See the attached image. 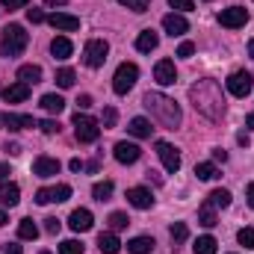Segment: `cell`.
I'll use <instances>...</instances> for the list:
<instances>
[{
  "mask_svg": "<svg viewBox=\"0 0 254 254\" xmlns=\"http://www.w3.org/2000/svg\"><path fill=\"white\" fill-rule=\"evenodd\" d=\"M190 101H192V107H195V113H201L210 122H219L225 116V95H222V86L213 77H204V80L192 83Z\"/></svg>",
  "mask_w": 254,
  "mask_h": 254,
  "instance_id": "6da1fadb",
  "label": "cell"
},
{
  "mask_svg": "<svg viewBox=\"0 0 254 254\" xmlns=\"http://www.w3.org/2000/svg\"><path fill=\"white\" fill-rule=\"evenodd\" d=\"M142 104H145V110L151 113V119L157 122L160 127H169V130H175V127L181 125V107L175 104V98H169V95H163V92H148L145 98H142Z\"/></svg>",
  "mask_w": 254,
  "mask_h": 254,
  "instance_id": "7a4b0ae2",
  "label": "cell"
},
{
  "mask_svg": "<svg viewBox=\"0 0 254 254\" xmlns=\"http://www.w3.org/2000/svg\"><path fill=\"white\" fill-rule=\"evenodd\" d=\"M27 42H30V36L24 33V27L21 24H9L3 30V39H0V57H6V60L21 57L24 48H27Z\"/></svg>",
  "mask_w": 254,
  "mask_h": 254,
  "instance_id": "3957f363",
  "label": "cell"
},
{
  "mask_svg": "<svg viewBox=\"0 0 254 254\" xmlns=\"http://www.w3.org/2000/svg\"><path fill=\"white\" fill-rule=\"evenodd\" d=\"M74 136H77V142H83V145L98 142V136H101V122H95L92 116L77 113V116H74Z\"/></svg>",
  "mask_w": 254,
  "mask_h": 254,
  "instance_id": "277c9868",
  "label": "cell"
},
{
  "mask_svg": "<svg viewBox=\"0 0 254 254\" xmlns=\"http://www.w3.org/2000/svg\"><path fill=\"white\" fill-rule=\"evenodd\" d=\"M136 80H139V68L133 63H122L116 68V77H113V89H116V95H127L133 86H136Z\"/></svg>",
  "mask_w": 254,
  "mask_h": 254,
  "instance_id": "5b68a950",
  "label": "cell"
},
{
  "mask_svg": "<svg viewBox=\"0 0 254 254\" xmlns=\"http://www.w3.org/2000/svg\"><path fill=\"white\" fill-rule=\"evenodd\" d=\"M107 54H110V45L104 39H92L83 48V63L89 65V68H101V65L107 63Z\"/></svg>",
  "mask_w": 254,
  "mask_h": 254,
  "instance_id": "8992f818",
  "label": "cell"
},
{
  "mask_svg": "<svg viewBox=\"0 0 254 254\" xmlns=\"http://www.w3.org/2000/svg\"><path fill=\"white\" fill-rule=\"evenodd\" d=\"M228 92L234 95V98H246L249 92L254 89V77L249 74V71H234L231 77H228Z\"/></svg>",
  "mask_w": 254,
  "mask_h": 254,
  "instance_id": "52a82bcc",
  "label": "cell"
},
{
  "mask_svg": "<svg viewBox=\"0 0 254 254\" xmlns=\"http://www.w3.org/2000/svg\"><path fill=\"white\" fill-rule=\"evenodd\" d=\"M71 198V187L68 184H57V187H42V190L36 192V204H63Z\"/></svg>",
  "mask_w": 254,
  "mask_h": 254,
  "instance_id": "ba28073f",
  "label": "cell"
},
{
  "mask_svg": "<svg viewBox=\"0 0 254 254\" xmlns=\"http://www.w3.org/2000/svg\"><path fill=\"white\" fill-rule=\"evenodd\" d=\"M249 21V12L243 6H231V9H222L219 12V24L228 27V30H237V27H246Z\"/></svg>",
  "mask_w": 254,
  "mask_h": 254,
  "instance_id": "9c48e42d",
  "label": "cell"
},
{
  "mask_svg": "<svg viewBox=\"0 0 254 254\" xmlns=\"http://www.w3.org/2000/svg\"><path fill=\"white\" fill-rule=\"evenodd\" d=\"M157 157L163 160V166H166V172H178L181 169V154H178V148L175 145H169V142H157Z\"/></svg>",
  "mask_w": 254,
  "mask_h": 254,
  "instance_id": "30bf717a",
  "label": "cell"
},
{
  "mask_svg": "<svg viewBox=\"0 0 254 254\" xmlns=\"http://www.w3.org/2000/svg\"><path fill=\"white\" fill-rule=\"evenodd\" d=\"M163 30L175 39V36H184V33L190 30V21H187L181 12H169V15L163 18Z\"/></svg>",
  "mask_w": 254,
  "mask_h": 254,
  "instance_id": "8fae6325",
  "label": "cell"
},
{
  "mask_svg": "<svg viewBox=\"0 0 254 254\" xmlns=\"http://www.w3.org/2000/svg\"><path fill=\"white\" fill-rule=\"evenodd\" d=\"M154 80L160 83V86H172L175 80H178V68L172 60H160V63L154 65Z\"/></svg>",
  "mask_w": 254,
  "mask_h": 254,
  "instance_id": "7c38bea8",
  "label": "cell"
},
{
  "mask_svg": "<svg viewBox=\"0 0 254 254\" xmlns=\"http://www.w3.org/2000/svg\"><path fill=\"white\" fill-rule=\"evenodd\" d=\"M48 24H51L54 30H60V33H74V30H80V18H74V15H68V12H54V15L48 18Z\"/></svg>",
  "mask_w": 254,
  "mask_h": 254,
  "instance_id": "4fadbf2b",
  "label": "cell"
},
{
  "mask_svg": "<svg viewBox=\"0 0 254 254\" xmlns=\"http://www.w3.org/2000/svg\"><path fill=\"white\" fill-rule=\"evenodd\" d=\"M113 154H116V160H119V163L133 166V163L142 157V148H139V145H133V142H119V145L113 148Z\"/></svg>",
  "mask_w": 254,
  "mask_h": 254,
  "instance_id": "5bb4252c",
  "label": "cell"
},
{
  "mask_svg": "<svg viewBox=\"0 0 254 254\" xmlns=\"http://www.w3.org/2000/svg\"><path fill=\"white\" fill-rule=\"evenodd\" d=\"M33 175L36 178H54V175H60V160H54V157H36V163H33Z\"/></svg>",
  "mask_w": 254,
  "mask_h": 254,
  "instance_id": "9a60e30c",
  "label": "cell"
},
{
  "mask_svg": "<svg viewBox=\"0 0 254 254\" xmlns=\"http://www.w3.org/2000/svg\"><path fill=\"white\" fill-rule=\"evenodd\" d=\"M68 225H71V231H77V234H86V231H92L95 219H92V213H89L86 207H80V210H74V213L68 216Z\"/></svg>",
  "mask_w": 254,
  "mask_h": 254,
  "instance_id": "2e32d148",
  "label": "cell"
},
{
  "mask_svg": "<svg viewBox=\"0 0 254 254\" xmlns=\"http://www.w3.org/2000/svg\"><path fill=\"white\" fill-rule=\"evenodd\" d=\"M127 201H130L136 210H151V207H154V195H151V190H145V187L127 190Z\"/></svg>",
  "mask_w": 254,
  "mask_h": 254,
  "instance_id": "e0dca14e",
  "label": "cell"
},
{
  "mask_svg": "<svg viewBox=\"0 0 254 254\" xmlns=\"http://www.w3.org/2000/svg\"><path fill=\"white\" fill-rule=\"evenodd\" d=\"M27 98H30V86H27V83H21V80L3 89V101H6V104H24Z\"/></svg>",
  "mask_w": 254,
  "mask_h": 254,
  "instance_id": "ac0fdd59",
  "label": "cell"
},
{
  "mask_svg": "<svg viewBox=\"0 0 254 254\" xmlns=\"http://www.w3.org/2000/svg\"><path fill=\"white\" fill-rule=\"evenodd\" d=\"M0 125H6L9 130H27V127H39V122L33 116H12V113H6V116H0Z\"/></svg>",
  "mask_w": 254,
  "mask_h": 254,
  "instance_id": "d6986e66",
  "label": "cell"
},
{
  "mask_svg": "<svg viewBox=\"0 0 254 254\" xmlns=\"http://www.w3.org/2000/svg\"><path fill=\"white\" fill-rule=\"evenodd\" d=\"M157 45H160V36L154 30H142L136 36V51L139 54H151V51H157Z\"/></svg>",
  "mask_w": 254,
  "mask_h": 254,
  "instance_id": "ffe728a7",
  "label": "cell"
},
{
  "mask_svg": "<svg viewBox=\"0 0 254 254\" xmlns=\"http://www.w3.org/2000/svg\"><path fill=\"white\" fill-rule=\"evenodd\" d=\"M21 201V190L15 184H0V207H15Z\"/></svg>",
  "mask_w": 254,
  "mask_h": 254,
  "instance_id": "44dd1931",
  "label": "cell"
},
{
  "mask_svg": "<svg viewBox=\"0 0 254 254\" xmlns=\"http://www.w3.org/2000/svg\"><path fill=\"white\" fill-rule=\"evenodd\" d=\"M51 54H54L57 60H68V57L74 54V45H71V39H65V36H57V39L51 42Z\"/></svg>",
  "mask_w": 254,
  "mask_h": 254,
  "instance_id": "7402d4cb",
  "label": "cell"
},
{
  "mask_svg": "<svg viewBox=\"0 0 254 254\" xmlns=\"http://www.w3.org/2000/svg\"><path fill=\"white\" fill-rule=\"evenodd\" d=\"M98 249H101L104 254H119L122 252V243H119V237H116L113 231H107V234L98 237Z\"/></svg>",
  "mask_w": 254,
  "mask_h": 254,
  "instance_id": "603a6c76",
  "label": "cell"
},
{
  "mask_svg": "<svg viewBox=\"0 0 254 254\" xmlns=\"http://www.w3.org/2000/svg\"><path fill=\"white\" fill-rule=\"evenodd\" d=\"M154 246H157V243H154L151 237H133V240L127 243V252L130 254H151Z\"/></svg>",
  "mask_w": 254,
  "mask_h": 254,
  "instance_id": "cb8c5ba5",
  "label": "cell"
},
{
  "mask_svg": "<svg viewBox=\"0 0 254 254\" xmlns=\"http://www.w3.org/2000/svg\"><path fill=\"white\" fill-rule=\"evenodd\" d=\"M18 80L27 83V86H36V83L42 80V68H39V65H21V68H18Z\"/></svg>",
  "mask_w": 254,
  "mask_h": 254,
  "instance_id": "d4e9b609",
  "label": "cell"
},
{
  "mask_svg": "<svg viewBox=\"0 0 254 254\" xmlns=\"http://www.w3.org/2000/svg\"><path fill=\"white\" fill-rule=\"evenodd\" d=\"M39 104H42V110H45V113H54V116H60V113L65 110L63 95H42V101H39Z\"/></svg>",
  "mask_w": 254,
  "mask_h": 254,
  "instance_id": "484cf974",
  "label": "cell"
},
{
  "mask_svg": "<svg viewBox=\"0 0 254 254\" xmlns=\"http://www.w3.org/2000/svg\"><path fill=\"white\" fill-rule=\"evenodd\" d=\"M127 130H130L136 139H151V133H154V127H151V122H148V119H133Z\"/></svg>",
  "mask_w": 254,
  "mask_h": 254,
  "instance_id": "4316f807",
  "label": "cell"
},
{
  "mask_svg": "<svg viewBox=\"0 0 254 254\" xmlns=\"http://www.w3.org/2000/svg\"><path fill=\"white\" fill-rule=\"evenodd\" d=\"M198 222H201L204 228H213V225L219 222V216H216V207H213L210 201H204V204H201V210H198Z\"/></svg>",
  "mask_w": 254,
  "mask_h": 254,
  "instance_id": "83f0119b",
  "label": "cell"
},
{
  "mask_svg": "<svg viewBox=\"0 0 254 254\" xmlns=\"http://www.w3.org/2000/svg\"><path fill=\"white\" fill-rule=\"evenodd\" d=\"M195 175H198V181H216L219 178V169H216V163H198L195 166Z\"/></svg>",
  "mask_w": 254,
  "mask_h": 254,
  "instance_id": "f1b7e54d",
  "label": "cell"
},
{
  "mask_svg": "<svg viewBox=\"0 0 254 254\" xmlns=\"http://www.w3.org/2000/svg\"><path fill=\"white\" fill-rule=\"evenodd\" d=\"M18 237H21V240H36V237H39V225H36L33 219H21V225H18Z\"/></svg>",
  "mask_w": 254,
  "mask_h": 254,
  "instance_id": "f546056e",
  "label": "cell"
},
{
  "mask_svg": "<svg viewBox=\"0 0 254 254\" xmlns=\"http://www.w3.org/2000/svg\"><path fill=\"white\" fill-rule=\"evenodd\" d=\"M216 246H219V243H216L213 237H198L195 246H192V252L195 254H216Z\"/></svg>",
  "mask_w": 254,
  "mask_h": 254,
  "instance_id": "4dcf8cb0",
  "label": "cell"
},
{
  "mask_svg": "<svg viewBox=\"0 0 254 254\" xmlns=\"http://www.w3.org/2000/svg\"><path fill=\"white\" fill-rule=\"evenodd\" d=\"M169 234H172V243H175V249H178L181 243H187V237H190V228H187L184 222H175V225L169 228Z\"/></svg>",
  "mask_w": 254,
  "mask_h": 254,
  "instance_id": "1f68e13d",
  "label": "cell"
},
{
  "mask_svg": "<svg viewBox=\"0 0 254 254\" xmlns=\"http://www.w3.org/2000/svg\"><path fill=\"white\" fill-rule=\"evenodd\" d=\"M207 201H210L213 207H222V210H225V207H231V192L228 190H213Z\"/></svg>",
  "mask_w": 254,
  "mask_h": 254,
  "instance_id": "d6a6232c",
  "label": "cell"
},
{
  "mask_svg": "<svg viewBox=\"0 0 254 254\" xmlns=\"http://www.w3.org/2000/svg\"><path fill=\"white\" fill-rule=\"evenodd\" d=\"M74 80H77V74H74L71 68H60V71H57V86H60V89H71Z\"/></svg>",
  "mask_w": 254,
  "mask_h": 254,
  "instance_id": "836d02e7",
  "label": "cell"
},
{
  "mask_svg": "<svg viewBox=\"0 0 254 254\" xmlns=\"http://www.w3.org/2000/svg\"><path fill=\"white\" fill-rule=\"evenodd\" d=\"M92 195H95V201H110V195H113V181L95 184V187H92Z\"/></svg>",
  "mask_w": 254,
  "mask_h": 254,
  "instance_id": "e575fe53",
  "label": "cell"
},
{
  "mask_svg": "<svg viewBox=\"0 0 254 254\" xmlns=\"http://www.w3.org/2000/svg\"><path fill=\"white\" fill-rule=\"evenodd\" d=\"M107 222H110V228H113V231H125L127 225H130V219H127L125 213H110V219H107Z\"/></svg>",
  "mask_w": 254,
  "mask_h": 254,
  "instance_id": "d590c367",
  "label": "cell"
},
{
  "mask_svg": "<svg viewBox=\"0 0 254 254\" xmlns=\"http://www.w3.org/2000/svg\"><path fill=\"white\" fill-rule=\"evenodd\" d=\"M116 122H119V113H116L113 107H107V110H104V116H101V127H104V130H113Z\"/></svg>",
  "mask_w": 254,
  "mask_h": 254,
  "instance_id": "8d00e7d4",
  "label": "cell"
},
{
  "mask_svg": "<svg viewBox=\"0 0 254 254\" xmlns=\"http://www.w3.org/2000/svg\"><path fill=\"white\" fill-rule=\"evenodd\" d=\"M60 254H83V243H77V240H65L63 246H60Z\"/></svg>",
  "mask_w": 254,
  "mask_h": 254,
  "instance_id": "74e56055",
  "label": "cell"
},
{
  "mask_svg": "<svg viewBox=\"0 0 254 254\" xmlns=\"http://www.w3.org/2000/svg\"><path fill=\"white\" fill-rule=\"evenodd\" d=\"M237 240H240V246H246V249H254V228H243V231L237 234Z\"/></svg>",
  "mask_w": 254,
  "mask_h": 254,
  "instance_id": "f35d334b",
  "label": "cell"
},
{
  "mask_svg": "<svg viewBox=\"0 0 254 254\" xmlns=\"http://www.w3.org/2000/svg\"><path fill=\"white\" fill-rule=\"evenodd\" d=\"M122 6H127L130 12H145L148 6H151V0H119Z\"/></svg>",
  "mask_w": 254,
  "mask_h": 254,
  "instance_id": "ab89813d",
  "label": "cell"
},
{
  "mask_svg": "<svg viewBox=\"0 0 254 254\" xmlns=\"http://www.w3.org/2000/svg\"><path fill=\"white\" fill-rule=\"evenodd\" d=\"M39 130H42V133H48V136H54V133H60L63 127H60V122H54V119H45V122L39 125Z\"/></svg>",
  "mask_w": 254,
  "mask_h": 254,
  "instance_id": "60d3db41",
  "label": "cell"
},
{
  "mask_svg": "<svg viewBox=\"0 0 254 254\" xmlns=\"http://www.w3.org/2000/svg\"><path fill=\"white\" fill-rule=\"evenodd\" d=\"M169 6H172V9H178V12H192V9H195V3H192V0H169Z\"/></svg>",
  "mask_w": 254,
  "mask_h": 254,
  "instance_id": "b9f144b4",
  "label": "cell"
},
{
  "mask_svg": "<svg viewBox=\"0 0 254 254\" xmlns=\"http://www.w3.org/2000/svg\"><path fill=\"white\" fill-rule=\"evenodd\" d=\"M60 228H63V222H60L57 216H48V219H45V231H48V234H60Z\"/></svg>",
  "mask_w": 254,
  "mask_h": 254,
  "instance_id": "7bdbcfd3",
  "label": "cell"
},
{
  "mask_svg": "<svg viewBox=\"0 0 254 254\" xmlns=\"http://www.w3.org/2000/svg\"><path fill=\"white\" fill-rule=\"evenodd\" d=\"M27 21H30V24H42V21H45V12H42V9H36V6H33V9H27Z\"/></svg>",
  "mask_w": 254,
  "mask_h": 254,
  "instance_id": "ee69618b",
  "label": "cell"
},
{
  "mask_svg": "<svg viewBox=\"0 0 254 254\" xmlns=\"http://www.w3.org/2000/svg\"><path fill=\"white\" fill-rule=\"evenodd\" d=\"M192 54H195V45H192V42H184V45L178 48V57H184V60H190Z\"/></svg>",
  "mask_w": 254,
  "mask_h": 254,
  "instance_id": "f6af8a7d",
  "label": "cell"
},
{
  "mask_svg": "<svg viewBox=\"0 0 254 254\" xmlns=\"http://www.w3.org/2000/svg\"><path fill=\"white\" fill-rule=\"evenodd\" d=\"M0 3H3L9 12H12V9H27V0H0Z\"/></svg>",
  "mask_w": 254,
  "mask_h": 254,
  "instance_id": "bcb514c9",
  "label": "cell"
},
{
  "mask_svg": "<svg viewBox=\"0 0 254 254\" xmlns=\"http://www.w3.org/2000/svg\"><path fill=\"white\" fill-rule=\"evenodd\" d=\"M77 107H80V110H89V107H92V95H80V98H77Z\"/></svg>",
  "mask_w": 254,
  "mask_h": 254,
  "instance_id": "7dc6e473",
  "label": "cell"
},
{
  "mask_svg": "<svg viewBox=\"0 0 254 254\" xmlns=\"http://www.w3.org/2000/svg\"><path fill=\"white\" fill-rule=\"evenodd\" d=\"M68 169H71V172H83V169H86V163H83V160H77V157H74V160H71V163H68Z\"/></svg>",
  "mask_w": 254,
  "mask_h": 254,
  "instance_id": "c3c4849f",
  "label": "cell"
},
{
  "mask_svg": "<svg viewBox=\"0 0 254 254\" xmlns=\"http://www.w3.org/2000/svg\"><path fill=\"white\" fill-rule=\"evenodd\" d=\"M3 254H24V252H21V246H15V243H6V246H3Z\"/></svg>",
  "mask_w": 254,
  "mask_h": 254,
  "instance_id": "681fc988",
  "label": "cell"
},
{
  "mask_svg": "<svg viewBox=\"0 0 254 254\" xmlns=\"http://www.w3.org/2000/svg\"><path fill=\"white\" fill-rule=\"evenodd\" d=\"M246 198H249V207H254V184H249V190H246Z\"/></svg>",
  "mask_w": 254,
  "mask_h": 254,
  "instance_id": "f907efd6",
  "label": "cell"
},
{
  "mask_svg": "<svg viewBox=\"0 0 254 254\" xmlns=\"http://www.w3.org/2000/svg\"><path fill=\"white\" fill-rule=\"evenodd\" d=\"M237 142H240L243 148H249V133H237Z\"/></svg>",
  "mask_w": 254,
  "mask_h": 254,
  "instance_id": "816d5d0a",
  "label": "cell"
},
{
  "mask_svg": "<svg viewBox=\"0 0 254 254\" xmlns=\"http://www.w3.org/2000/svg\"><path fill=\"white\" fill-rule=\"evenodd\" d=\"M213 160H222V163H225V160H228V154H225L222 148H216V151H213Z\"/></svg>",
  "mask_w": 254,
  "mask_h": 254,
  "instance_id": "f5cc1de1",
  "label": "cell"
},
{
  "mask_svg": "<svg viewBox=\"0 0 254 254\" xmlns=\"http://www.w3.org/2000/svg\"><path fill=\"white\" fill-rule=\"evenodd\" d=\"M9 178V166L6 163H0V181H6Z\"/></svg>",
  "mask_w": 254,
  "mask_h": 254,
  "instance_id": "db71d44e",
  "label": "cell"
},
{
  "mask_svg": "<svg viewBox=\"0 0 254 254\" xmlns=\"http://www.w3.org/2000/svg\"><path fill=\"white\" fill-rule=\"evenodd\" d=\"M246 127H252V130H254V113H249V116H246Z\"/></svg>",
  "mask_w": 254,
  "mask_h": 254,
  "instance_id": "11a10c76",
  "label": "cell"
},
{
  "mask_svg": "<svg viewBox=\"0 0 254 254\" xmlns=\"http://www.w3.org/2000/svg\"><path fill=\"white\" fill-rule=\"evenodd\" d=\"M48 6H63V3H68V0H45Z\"/></svg>",
  "mask_w": 254,
  "mask_h": 254,
  "instance_id": "9f6ffc18",
  "label": "cell"
},
{
  "mask_svg": "<svg viewBox=\"0 0 254 254\" xmlns=\"http://www.w3.org/2000/svg\"><path fill=\"white\" fill-rule=\"evenodd\" d=\"M249 57H252V60H254V39H252V42H249Z\"/></svg>",
  "mask_w": 254,
  "mask_h": 254,
  "instance_id": "6f0895ef",
  "label": "cell"
},
{
  "mask_svg": "<svg viewBox=\"0 0 254 254\" xmlns=\"http://www.w3.org/2000/svg\"><path fill=\"white\" fill-rule=\"evenodd\" d=\"M3 225H6V213L0 210V228H3Z\"/></svg>",
  "mask_w": 254,
  "mask_h": 254,
  "instance_id": "680465c9",
  "label": "cell"
},
{
  "mask_svg": "<svg viewBox=\"0 0 254 254\" xmlns=\"http://www.w3.org/2000/svg\"><path fill=\"white\" fill-rule=\"evenodd\" d=\"M42 254H51V252H42Z\"/></svg>",
  "mask_w": 254,
  "mask_h": 254,
  "instance_id": "91938a15",
  "label": "cell"
}]
</instances>
